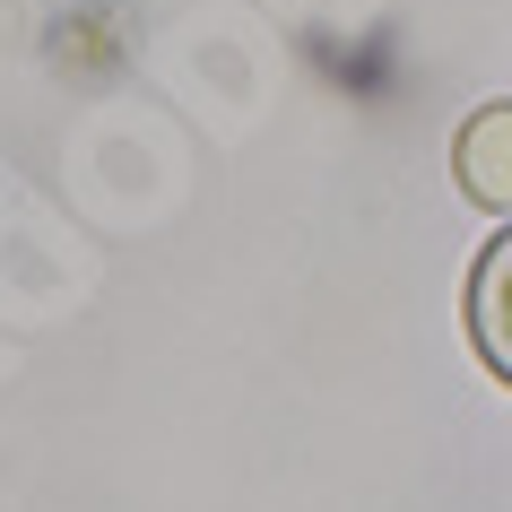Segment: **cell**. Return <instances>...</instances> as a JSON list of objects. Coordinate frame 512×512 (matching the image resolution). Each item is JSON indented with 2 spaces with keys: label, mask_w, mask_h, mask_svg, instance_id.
Masks as SVG:
<instances>
[{
  "label": "cell",
  "mask_w": 512,
  "mask_h": 512,
  "mask_svg": "<svg viewBox=\"0 0 512 512\" xmlns=\"http://www.w3.org/2000/svg\"><path fill=\"white\" fill-rule=\"evenodd\" d=\"M469 339L512 382V235H495L478 252V270H469Z\"/></svg>",
  "instance_id": "cell-2"
},
{
  "label": "cell",
  "mask_w": 512,
  "mask_h": 512,
  "mask_svg": "<svg viewBox=\"0 0 512 512\" xmlns=\"http://www.w3.org/2000/svg\"><path fill=\"white\" fill-rule=\"evenodd\" d=\"M452 165H460V191L478 209H512V105H478L452 139Z\"/></svg>",
  "instance_id": "cell-1"
}]
</instances>
